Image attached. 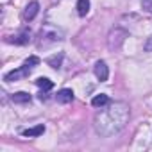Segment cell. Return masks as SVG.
I'll use <instances>...</instances> for the list:
<instances>
[{
	"mask_svg": "<svg viewBox=\"0 0 152 152\" xmlns=\"http://www.w3.org/2000/svg\"><path fill=\"white\" fill-rule=\"evenodd\" d=\"M131 116V109L125 102H111L100 107L93 118V129L102 138H111L125 129Z\"/></svg>",
	"mask_w": 152,
	"mask_h": 152,
	"instance_id": "6da1fadb",
	"label": "cell"
},
{
	"mask_svg": "<svg viewBox=\"0 0 152 152\" xmlns=\"http://www.w3.org/2000/svg\"><path fill=\"white\" fill-rule=\"evenodd\" d=\"M64 39V32L54 25H43L41 32H39V47H47L48 43H56V41H63Z\"/></svg>",
	"mask_w": 152,
	"mask_h": 152,
	"instance_id": "7a4b0ae2",
	"label": "cell"
},
{
	"mask_svg": "<svg viewBox=\"0 0 152 152\" xmlns=\"http://www.w3.org/2000/svg\"><path fill=\"white\" fill-rule=\"evenodd\" d=\"M127 36H129L127 31H124V29H120V27H115V29L107 34V47H109V50H118V48L124 45V41H125Z\"/></svg>",
	"mask_w": 152,
	"mask_h": 152,
	"instance_id": "3957f363",
	"label": "cell"
},
{
	"mask_svg": "<svg viewBox=\"0 0 152 152\" xmlns=\"http://www.w3.org/2000/svg\"><path fill=\"white\" fill-rule=\"evenodd\" d=\"M29 73H31V68H27V66L23 64V66H22V68H18V70L7 72V73L4 75V81H7V83H13V81H20V79L27 77Z\"/></svg>",
	"mask_w": 152,
	"mask_h": 152,
	"instance_id": "277c9868",
	"label": "cell"
},
{
	"mask_svg": "<svg viewBox=\"0 0 152 152\" xmlns=\"http://www.w3.org/2000/svg\"><path fill=\"white\" fill-rule=\"evenodd\" d=\"M93 72H95L97 79H99L100 83H106V81H107V77H109V68H107L106 61H97V63H95Z\"/></svg>",
	"mask_w": 152,
	"mask_h": 152,
	"instance_id": "5b68a950",
	"label": "cell"
},
{
	"mask_svg": "<svg viewBox=\"0 0 152 152\" xmlns=\"http://www.w3.org/2000/svg\"><path fill=\"white\" fill-rule=\"evenodd\" d=\"M7 41H9V43H16V45H27V43L31 41V31H29V29H22L16 36L7 38Z\"/></svg>",
	"mask_w": 152,
	"mask_h": 152,
	"instance_id": "8992f818",
	"label": "cell"
},
{
	"mask_svg": "<svg viewBox=\"0 0 152 152\" xmlns=\"http://www.w3.org/2000/svg\"><path fill=\"white\" fill-rule=\"evenodd\" d=\"M38 11H39V4L36 2H29L27 6H25V9H23V20L25 22H31V20H34L36 18V15H38Z\"/></svg>",
	"mask_w": 152,
	"mask_h": 152,
	"instance_id": "52a82bcc",
	"label": "cell"
},
{
	"mask_svg": "<svg viewBox=\"0 0 152 152\" xmlns=\"http://www.w3.org/2000/svg\"><path fill=\"white\" fill-rule=\"evenodd\" d=\"M56 99H57L59 104H70V102L73 100V91H72L70 88H63V90L57 91Z\"/></svg>",
	"mask_w": 152,
	"mask_h": 152,
	"instance_id": "ba28073f",
	"label": "cell"
},
{
	"mask_svg": "<svg viewBox=\"0 0 152 152\" xmlns=\"http://www.w3.org/2000/svg\"><path fill=\"white\" fill-rule=\"evenodd\" d=\"M106 104H109V97L106 95V93H100V95H95L93 99H91V106L93 107H104Z\"/></svg>",
	"mask_w": 152,
	"mask_h": 152,
	"instance_id": "9c48e42d",
	"label": "cell"
},
{
	"mask_svg": "<svg viewBox=\"0 0 152 152\" xmlns=\"http://www.w3.org/2000/svg\"><path fill=\"white\" fill-rule=\"evenodd\" d=\"M43 132H45V125H43V124H39V125H36V127L25 129L22 134H23V136H27V138H34V136H41Z\"/></svg>",
	"mask_w": 152,
	"mask_h": 152,
	"instance_id": "30bf717a",
	"label": "cell"
},
{
	"mask_svg": "<svg viewBox=\"0 0 152 152\" xmlns=\"http://www.w3.org/2000/svg\"><path fill=\"white\" fill-rule=\"evenodd\" d=\"M11 100L15 104H27V102H31V95L27 91H18V93L11 95Z\"/></svg>",
	"mask_w": 152,
	"mask_h": 152,
	"instance_id": "8fae6325",
	"label": "cell"
},
{
	"mask_svg": "<svg viewBox=\"0 0 152 152\" xmlns=\"http://www.w3.org/2000/svg\"><path fill=\"white\" fill-rule=\"evenodd\" d=\"M90 11V0H77V15L86 16Z\"/></svg>",
	"mask_w": 152,
	"mask_h": 152,
	"instance_id": "7c38bea8",
	"label": "cell"
},
{
	"mask_svg": "<svg viewBox=\"0 0 152 152\" xmlns=\"http://www.w3.org/2000/svg\"><path fill=\"white\" fill-rule=\"evenodd\" d=\"M47 63L52 66V68H61V63H63V52H59V54H54L52 57H48L47 59Z\"/></svg>",
	"mask_w": 152,
	"mask_h": 152,
	"instance_id": "4fadbf2b",
	"label": "cell"
},
{
	"mask_svg": "<svg viewBox=\"0 0 152 152\" xmlns=\"http://www.w3.org/2000/svg\"><path fill=\"white\" fill-rule=\"evenodd\" d=\"M36 86H38V88H41L43 91H48V90H52V88H54V83H52L50 79H47V77H39V79L36 81Z\"/></svg>",
	"mask_w": 152,
	"mask_h": 152,
	"instance_id": "5bb4252c",
	"label": "cell"
},
{
	"mask_svg": "<svg viewBox=\"0 0 152 152\" xmlns=\"http://www.w3.org/2000/svg\"><path fill=\"white\" fill-rule=\"evenodd\" d=\"M39 63H41V59H39L38 56H31V57H27V59H25V63H23V64H25L27 68H32V66H36V64H39Z\"/></svg>",
	"mask_w": 152,
	"mask_h": 152,
	"instance_id": "9a60e30c",
	"label": "cell"
},
{
	"mask_svg": "<svg viewBox=\"0 0 152 152\" xmlns=\"http://www.w3.org/2000/svg\"><path fill=\"white\" fill-rule=\"evenodd\" d=\"M141 7H143L147 13L152 15V0H141Z\"/></svg>",
	"mask_w": 152,
	"mask_h": 152,
	"instance_id": "2e32d148",
	"label": "cell"
},
{
	"mask_svg": "<svg viewBox=\"0 0 152 152\" xmlns=\"http://www.w3.org/2000/svg\"><path fill=\"white\" fill-rule=\"evenodd\" d=\"M143 50H145V52H152V34H150V36L147 38V41L143 43Z\"/></svg>",
	"mask_w": 152,
	"mask_h": 152,
	"instance_id": "e0dca14e",
	"label": "cell"
},
{
	"mask_svg": "<svg viewBox=\"0 0 152 152\" xmlns=\"http://www.w3.org/2000/svg\"><path fill=\"white\" fill-rule=\"evenodd\" d=\"M39 100H47V95H45V91H43V93H39Z\"/></svg>",
	"mask_w": 152,
	"mask_h": 152,
	"instance_id": "ac0fdd59",
	"label": "cell"
}]
</instances>
